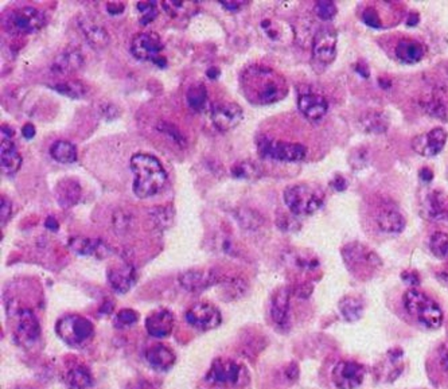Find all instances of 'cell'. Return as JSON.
<instances>
[{"instance_id": "23", "label": "cell", "mask_w": 448, "mask_h": 389, "mask_svg": "<svg viewBox=\"0 0 448 389\" xmlns=\"http://www.w3.org/2000/svg\"><path fill=\"white\" fill-rule=\"evenodd\" d=\"M378 229L388 234H398L405 228V217L392 205H382L376 214Z\"/></svg>"}, {"instance_id": "37", "label": "cell", "mask_w": 448, "mask_h": 389, "mask_svg": "<svg viewBox=\"0 0 448 389\" xmlns=\"http://www.w3.org/2000/svg\"><path fill=\"white\" fill-rule=\"evenodd\" d=\"M187 106L193 111H202L208 101V90L203 84H194L186 92Z\"/></svg>"}, {"instance_id": "9", "label": "cell", "mask_w": 448, "mask_h": 389, "mask_svg": "<svg viewBox=\"0 0 448 389\" xmlns=\"http://www.w3.org/2000/svg\"><path fill=\"white\" fill-rule=\"evenodd\" d=\"M261 158L276 162H301L307 155V148L301 143L282 142L263 138L257 143Z\"/></svg>"}, {"instance_id": "44", "label": "cell", "mask_w": 448, "mask_h": 389, "mask_svg": "<svg viewBox=\"0 0 448 389\" xmlns=\"http://www.w3.org/2000/svg\"><path fill=\"white\" fill-rule=\"evenodd\" d=\"M222 285H224V290H225L224 294H228L229 299H236V298L243 297L245 294V291H247V287H248L244 281H238V279L224 282Z\"/></svg>"}, {"instance_id": "50", "label": "cell", "mask_w": 448, "mask_h": 389, "mask_svg": "<svg viewBox=\"0 0 448 389\" xmlns=\"http://www.w3.org/2000/svg\"><path fill=\"white\" fill-rule=\"evenodd\" d=\"M401 279H403L405 283L413 285V287L420 284V276H419V274H417L416 271H404V272L401 274Z\"/></svg>"}, {"instance_id": "32", "label": "cell", "mask_w": 448, "mask_h": 389, "mask_svg": "<svg viewBox=\"0 0 448 389\" xmlns=\"http://www.w3.org/2000/svg\"><path fill=\"white\" fill-rule=\"evenodd\" d=\"M359 127L366 134L381 135L385 134L389 128V118L384 112L368 111L359 118Z\"/></svg>"}, {"instance_id": "42", "label": "cell", "mask_w": 448, "mask_h": 389, "mask_svg": "<svg viewBox=\"0 0 448 389\" xmlns=\"http://www.w3.org/2000/svg\"><path fill=\"white\" fill-rule=\"evenodd\" d=\"M139 320V314L132 309H123L115 317V327L126 329L133 326Z\"/></svg>"}, {"instance_id": "61", "label": "cell", "mask_w": 448, "mask_h": 389, "mask_svg": "<svg viewBox=\"0 0 448 389\" xmlns=\"http://www.w3.org/2000/svg\"><path fill=\"white\" fill-rule=\"evenodd\" d=\"M442 276L445 278V281H448V268H446V269L442 272Z\"/></svg>"}, {"instance_id": "19", "label": "cell", "mask_w": 448, "mask_h": 389, "mask_svg": "<svg viewBox=\"0 0 448 389\" xmlns=\"http://www.w3.org/2000/svg\"><path fill=\"white\" fill-rule=\"evenodd\" d=\"M299 112L311 123H318L328 112V103L322 94L307 92L298 99Z\"/></svg>"}, {"instance_id": "24", "label": "cell", "mask_w": 448, "mask_h": 389, "mask_svg": "<svg viewBox=\"0 0 448 389\" xmlns=\"http://www.w3.org/2000/svg\"><path fill=\"white\" fill-rule=\"evenodd\" d=\"M54 194H55V199H57L58 205L62 209H71L80 202L81 195H82V189H81V185L75 179L64 178L57 183Z\"/></svg>"}, {"instance_id": "10", "label": "cell", "mask_w": 448, "mask_h": 389, "mask_svg": "<svg viewBox=\"0 0 448 389\" xmlns=\"http://www.w3.org/2000/svg\"><path fill=\"white\" fill-rule=\"evenodd\" d=\"M186 322L201 332H209L217 329L222 323L221 311L210 303L199 302L193 304L186 311Z\"/></svg>"}, {"instance_id": "15", "label": "cell", "mask_w": 448, "mask_h": 389, "mask_svg": "<svg viewBox=\"0 0 448 389\" xmlns=\"http://www.w3.org/2000/svg\"><path fill=\"white\" fill-rule=\"evenodd\" d=\"M244 112L241 106L236 103L221 101L212 108V122L215 128L221 132H228L241 123Z\"/></svg>"}, {"instance_id": "48", "label": "cell", "mask_w": 448, "mask_h": 389, "mask_svg": "<svg viewBox=\"0 0 448 389\" xmlns=\"http://www.w3.org/2000/svg\"><path fill=\"white\" fill-rule=\"evenodd\" d=\"M366 157H368V153L363 148H359V153L352 154V166H354L357 169L362 167L368 162Z\"/></svg>"}, {"instance_id": "56", "label": "cell", "mask_w": 448, "mask_h": 389, "mask_svg": "<svg viewBox=\"0 0 448 389\" xmlns=\"http://www.w3.org/2000/svg\"><path fill=\"white\" fill-rule=\"evenodd\" d=\"M420 178H421V181L423 182H426V183H428V182H431L432 179H433V173H432V170L431 169H428V167H423L421 170H420Z\"/></svg>"}, {"instance_id": "36", "label": "cell", "mask_w": 448, "mask_h": 389, "mask_svg": "<svg viewBox=\"0 0 448 389\" xmlns=\"http://www.w3.org/2000/svg\"><path fill=\"white\" fill-rule=\"evenodd\" d=\"M288 260L294 268L299 269L301 272H314L319 268V259L308 252H295L292 253Z\"/></svg>"}, {"instance_id": "28", "label": "cell", "mask_w": 448, "mask_h": 389, "mask_svg": "<svg viewBox=\"0 0 448 389\" xmlns=\"http://www.w3.org/2000/svg\"><path fill=\"white\" fill-rule=\"evenodd\" d=\"M145 361L155 371L167 372L175 365L177 355L166 345L158 344L145 351Z\"/></svg>"}, {"instance_id": "40", "label": "cell", "mask_w": 448, "mask_h": 389, "mask_svg": "<svg viewBox=\"0 0 448 389\" xmlns=\"http://www.w3.org/2000/svg\"><path fill=\"white\" fill-rule=\"evenodd\" d=\"M431 252L439 259H448V234L445 232H435L430 239Z\"/></svg>"}, {"instance_id": "33", "label": "cell", "mask_w": 448, "mask_h": 389, "mask_svg": "<svg viewBox=\"0 0 448 389\" xmlns=\"http://www.w3.org/2000/svg\"><path fill=\"white\" fill-rule=\"evenodd\" d=\"M65 384L69 389H92L93 376L85 365H75L66 372Z\"/></svg>"}, {"instance_id": "41", "label": "cell", "mask_w": 448, "mask_h": 389, "mask_svg": "<svg viewBox=\"0 0 448 389\" xmlns=\"http://www.w3.org/2000/svg\"><path fill=\"white\" fill-rule=\"evenodd\" d=\"M136 8L140 13L139 22L143 26L151 23L154 19L158 17V4H157V1H152V0L151 1H140V3H138Z\"/></svg>"}, {"instance_id": "38", "label": "cell", "mask_w": 448, "mask_h": 389, "mask_svg": "<svg viewBox=\"0 0 448 389\" xmlns=\"http://www.w3.org/2000/svg\"><path fill=\"white\" fill-rule=\"evenodd\" d=\"M54 90H57L59 94L68 96L71 99H81L87 93V87L77 80H68L64 83H58L54 85Z\"/></svg>"}, {"instance_id": "53", "label": "cell", "mask_w": 448, "mask_h": 389, "mask_svg": "<svg viewBox=\"0 0 448 389\" xmlns=\"http://www.w3.org/2000/svg\"><path fill=\"white\" fill-rule=\"evenodd\" d=\"M126 10V4L119 1H110L107 4V11L110 15H119Z\"/></svg>"}, {"instance_id": "45", "label": "cell", "mask_w": 448, "mask_h": 389, "mask_svg": "<svg viewBox=\"0 0 448 389\" xmlns=\"http://www.w3.org/2000/svg\"><path fill=\"white\" fill-rule=\"evenodd\" d=\"M361 18H362V22L369 27H373V29L382 27V20H381V17L375 7L365 8Z\"/></svg>"}, {"instance_id": "60", "label": "cell", "mask_w": 448, "mask_h": 389, "mask_svg": "<svg viewBox=\"0 0 448 389\" xmlns=\"http://www.w3.org/2000/svg\"><path fill=\"white\" fill-rule=\"evenodd\" d=\"M354 69L359 71V74H361L363 78H368L369 77V68L365 66V65H356Z\"/></svg>"}, {"instance_id": "5", "label": "cell", "mask_w": 448, "mask_h": 389, "mask_svg": "<svg viewBox=\"0 0 448 389\" xmlns=\"http://www.w3.org/2000/svg\"><path fill=\"white\" fill-rule=\"evenodd\" d=\"M55 333L71 348H84L94 336V326L80 314H68L55 323Z\"/></svg>"}, {"instance_id": "43", "label": "cell", "mask_w": 448, "mask_h": 389, "mask_svg": "<svg viewBox=\"0 0 448 389\" xmlns=\"http://www.w3.org/2000/svg\"><path fill=\"white\" fill-rule=\"evenodd\" d=\"M314 11L317 14V17L322 20H331L337 15V6L334 1H327V0H322L315 3L314 6Z\"/></svg>"}, {"instance_id": "54", "label": "cell", "mask_w": 448, "mask_h": 389, "mask_svg": "<svg viewBox=\"0 0 448 389\" xmlns=\"http://www.w3.org/2000/svg\"><path fill=\"white\" fill-rule=\"evenodd\" d=\"M36 127L31 123L24 124L23 128H22V135L24 139L27 141H31L34 136H36Z\"/></svg>"}, {"instance_id": "8", "label": "cell", "mask_w": 448, "mask_h": 389, "mask_svg": "<svg viewBox=\"0 0 448 389\" xmlns=\"http://www.w3.org/2000/svg\"><path fill=\"white\" fill-rule=\"evenodd\" d=\"M46 23L45 14L36 7L24 6L11 11L6 18V29L18 36L33 34L41 30Z\"/></svg>"}, {"instance_id": "34", "label": "cell", "mask_w": 448, "mask_h": 389, "mask_svg": "<svg viewBox=\"0 0 448 389\" xmlns=\"http://www.w3.org/2000/svg\"><path fill=\"white\" fill-rule=\"evenodd\" d=\"M338 309L345 320L357 322L362 317L363 303L356 295H346L338 303Z\"/></svg>"}, {"instance_id": "3", "label": "cell", "mask_w": 448, "mask_h": 389, "mask_svg": "<svg viewBox=\"0 0 448 389\" xmlns=\"http://www.w3.org/2000/svg\"><path fill=\"white\" fill-rule=\"evenodd\" d=\"M288 211L295 217H305L318 212L324 204L322 189L308 183L291 185L283 193Z\"/></svg>"}, {"instance_id": "29", "label": "cell", "mask_w": 448, "mask_h": 389, "mask_svg": "<svg viewBox=\"0 0 448 389\" xmlns=\"http://www.w3.org/2000/svg\"><path fill=\"white\" fill-rule=\"evenodd\" d=\"M69 248L74 253L80 256H94V257H106L109 253V248L101 240H92L82 236H74L69 240Z\"/></svg>"}, {"instance_id": "18", "label": "cell", "mask_w": 448, "mask_h": 389, "mask_svg": "<svg viewBox=\"0 0 448 389\" xmlns=\"http://www.w3.org/2000/svg\"><path fill=\"white\" fill-rule=\"evenodd\" d=\"M178 283L183 290L192 294H199L205 290L210 288L212 285L218 282V278L213 271H199V269H190L183 271L178 276Z\"/></svg>"}, {"instance_id": "14", "label": "cell", "mask_w": 448, "mask_h": 389, "mask_svg": "<svg viewBox=\"0 0 448 389\" xmlns=\"http://www.w3.org/2000/svg\"><path fill=\"white\" fill-rule=\"evenodd\" d=\"M331 379L338 389H357L363 383L365 369L354 361H341L334 367Z\"/></svg>"}, {"instance_id": "31", "label": "cell", "mask_w": 448, "mask_h": 389, "mask_svg": "<svg viewBox=\"0 0 448 389\" xmlns=\"http://www.w3.org/2000/svg\"><path fill=\"white\" fill-rule=\"evenodd\" d=\"M84 65L82 54L77 50H68L58 55L52 65V71L57 76H69L75 71L81 69Z\"/></svg>"}, {"instance_id": "22", "label": "cell", "mask_w": 448, "mask_h": 389, "mask_svg": "<svg viewBox=\"0 0 448 389\" xmlns=\"http://www.w3.org/2000/svg\"><path fill=\"white\" fill-rule=\"evenodd\" d=\"M108 282L117 294H127L136 283L135 268L126 263L115 264L108 269Z\"/></svg>"}, {"instance_id": "2", "label": "cell", "mask_w": 448, "mask_h": 389, "mask_svg": "<svg viewBox=\"0 0 448 389\" xmlns=\"http://www.w3.org/2000/svg\"><path fill=\"white\" fill-rule=\"evenodd\" d=\"M131 170L133 173L132 192L138 198L154 197L167 183V173L161 160L151 154H135L131 158Z\"/></svg>"}, {"instance_id": "6", "label": "cell", "mask_w": 448, "mask_h": 389, "mask_svg": "<svg viewBox=\"0 0 448 389\" xmlns=\"http://www.w3.org/2000/svg\"><path fill=\"white\" fill-rule=\"evenodd\" d=\"M342 259L347 269L359 278L372 275L373 271L382 266L381 257L372 248L361 243H349L341 250Z\"/></svg>"}, {"instance_id": "1", "label": "cell", "mask_w": 448, "mask_h": 389, "mask_svg": "<svg viewBox=\"0 0 448 389\" xmlns=\"http://www.w3.org/2000/svg\"><path fill=\"white\" fill-rule=\"evenodd\" d=\"M240 87L245 99L254 106L275 104L288 93L286 78L266 65L248 66L241 73Z\"/></svg>"}, {"instance_id": "52", "label": "cell", "mask_w": 448, "mask_h": 389, "mask_svg": "<svg viewBox=\"0 0 448 389\" xmlns=\"http://www.w3.org/2000/svg\"><path fill=\"white\" fill-rule=\"evenodd\" d=\"M330 186H331V188H334L337 192H343V190L347 188V181H346L345 177L341 176V174H337L335 177L331 179Z\"/></svg>"}, {"instance_id": "7", "label": "cell", "mask_w": 448, "mask_h": 389, "mask_svg": "<svg viewBox=\"0 0 448 389\" xmlns=\"http://www.w3.org/2000/svg\"><path fill=\"white\" fill-rule=\"evenodd\" d=\"M205 380L213 386L240 387L248 383L250 376L247 369L233 360L217 358L206 373Z\"/></svg>"}, {"instance_id": "57", "label": "cell", "mask_w": 448, "mask_h": 389, "mask_svg": "<svg viewBox=\"0 0 448 389\" xmlns=\"http://www.w3.org/2000/svg\"><path fill=\"white\" fill-rule=\"evenodd\" d=\"M45 225H46V228H48V229L53 230V232L58 230V228H59V224H58V221L55 220V217H53V215H50V217H48V218H46Z\"/></svg>"}, {"instance_id": "59", "label": "cell", "mask_w": 448, "mask_h": 389, "mask_svg": "<svg viewBox=\"0 0 448 389\" xmlns=\"http://www.w3.org/2000/svg\"><path fill=\"white\" fill-rule=\"evenodd\" d=\"M419 20H420L419 14H417V13H411V14L408 15V19H407V24H408V26H411V27H413V26H417Z\"/></svg>"}, {"instance_id": "21", "label": "cell", "mask_w": 448, "mask_h": 389, "mask_svg": "<svg viewBox=\"0 0 448 389\" xmlns=\"http://www.w3.org/2000/svg\"><path fill=\"white\" fill-rule=\"evenodd\" d=\"M423 109L442 122L448 120V90L445 87H435L420 100Z\"/></svg>"}, {"instance_id": "27", "label": "cell", "mask_w": 448, "mask_h": 389, "mask_svg": "<svg viewBox=\"0 0 448 389\" xmlns=\"http://www.w3.org/2000/svg\"><path fill=\"white\" fill-rule=\"evenodd\" d=\"M421 214L431 221H439L448 215V205L446 197L439 190H432L424 195L421 201Z\"/></svg>"}, {"instance_id": "25", "label": "cell", "mask_w": 448, "mask_h": 389, "mask_svg": "<svg viewBox=\"0 0 448 389\" xmlns=\"http://www.w3.org/2000/svg\"><path fill=\"white\" fill-rule=\"evenodd\" d=\"M22 166V157L19 154L17 144L11 138L1 136L0 143V167L3 176L17 174Z\"/></svg>"}, {"instance_id": "35", "label": "cell", "mask_w": 448, "mask_h": 389, "mask_svg": "<svg viewBox=\"0 0 448 389\" xmlns=\"http://www.w3.org/2000/svg\"><path fill=\"white\" fill-rule=\"evenodd\" d=\"M50 155L58 163L72 164L77 160V150L71 142L57 141L50 147Z\"/></svg>"}, {"instance_id": "39", "label": "cell", "mask_w": 448, "mask_h": 389, "mask_svg": "<svg viewBox=\"0 0 448 389\" xmlns=\"http://www.w3.org/2000/svg\"><path fill=\"white\" fill-rule=\"evenodd\" d=\"M232 176L240 179H256V178L261 176V170L259 169L257 164H254V162H250V160H243V162H237L231 170Z\"/></svg>"}, {"instance_id": "30", "label": "cell", "mask_w": 448, "mask_h": 389, "mask_svg": "<svg viewBox=\"0 0 448 389\" xmlns=\"http://www.w3.org/2000/svg\"><path fill=\"white\" fill-rule=\"evenodd\" d=\"M395 54L401 62L411 65V64L420 62L424 58L426 49L423 43H420L419 41L404 38L398 41V43L396 45Z\"/></svg>"}, {"instance_id": "62", "label": "cell", "mask_w": 448, "mask_h": 389, "mask_svg": "<svg viewBox=\"0 0 448 389\" xmlns=\"http://www.w3.org/2000/svg\"><path fill=\"white\" fill-rule=\"evenodd\" d=\"M18 389H34V388H31V387H20V388H18Z\"/></svg>"}, {"instance_id": "20", "label": "cell", "mask_w": 448, "mask_h": 389, "mask_svg": "<svg viewBox=\"0 0 448 389\" xmlns=\"http://www.w3.org/2000/svg\"><path fill=\"white\" fill-rule=\"evenodd\" d=\"M175 325L174 314L170 310H158L151 313L144 322L145 332L154 338H167L171 336Z\"/></svg>"}, {"instance_id": "16", "label": "cell", "mask_w": 448, "mask_h": 389, "mask_svg": "<svg viewBox=\"0 0 448 389\" xmlns=\"http://www.w3.org/2000/svg\"><path fill=\"white\" fill-rule=\"evenodd\" d=\"M17 337L24 345H31L41 336V325L36 313L29 307L17 309Z\"/></svg>"}, {"instance_id": "58", "label": "cell", "mask_w": 448, "mask_h": 389, "mask_svg": "<svg viewBox=\"0 0 448 389\" xmlns=\"http://www.w3.org/2000/svg\"><path fill=\"white\" fill-rule=\"evenodd\" d=\"M440 365L443 368V371L448 373V346L443 349V352L440 354Z\"/></svg>"}, {"instance_id": "51", "label": "cell", "mask_w": 448, "mask_h": 389, "mask_svg": "<svg viewBox=\"0 0 448 389\" xmlns=\"http://www.w3.org/2000/svg\"><path fill=\"white\" fill-rule=\"evenodd\" d=\"M128 389H161V387L152 381H147V380H138L135 383H132Z\"/></svg>"}, {"instance_id": "46", "label": "cell", "mask_w": 448, "mask_h": 389, "mask_svg": "<svg viewBox=\"0 0 448 389\" xmlns=\"http://www.w3.org/2000/svg\"><path fill=\"white\" fill-rule=\"evenodd\" d=\"M159 131L163 132L166 136H168L171 141L177 143V144H180V146H185V144H186V139L183 138V135L180 134V131H178L174 125L163 123L161 127H159Z\"/></svg>"}, {"instance_id": "12", "label": "cell", "mask_w": 448, "mask_h": 389, "mask_svg": "<svg viewBox=\"0 0 448 389\" xmlns=\"http://www.w3.org/2000/svg\"><path fill=\"white\" fill-rule=\"evenodd\" d=\"M447 131L442 127L432 128L427 134L417 135L413 138L412 148L414 153H417L421 157H436L442 153V150L446 147L447 143Z\"/></svg>"}, {"instance_id": "55", "label": "cell", "mask_w": 448, "mask_h": 389, "mask_svg": "<svg viewBox=\"0 0 448 389\" xmlns=\"http://www.w3.org/2000/svg\"><path fill=\"white\" fill-rule=\"evenodd\" d=\"M286 376H287L288 380L291 381H295L298 377H299V368L295 362H291L286 368Z\"/></svg>"}, {"instance_id": "17", "label": "cell", "mask_w": 448, "mask_h": 389, "mask_svg": "<svg viewBox=\"0 0 448 389\" xmlns=\"http://www.w3.org/2000/svg\"><path fill=\"white\" fill-rule=\"evenodd\" d=\"M289 301L291 290L288 287H280L272 295L269 306V314L273 325L283 332H286L289 327Z\"/></svg>"}, {"instance_id": "11", "label": "cell", "mask_w": 448, "mask_h": 389, "mask_svg": "<svg viewBox=\"0 0 448 389\" xmlns=\"http://www.w3.org/2000/svg\"><path fill=\"white\" fill-rule=\"evenodd\" d=\"M338 36L334 29L321 27L312 38V57L323 66L330 65L337 57Z\"/></svg>"}, {"instance_id": "13", "label": "cell", "mask_w": 448, "mask_h": 389, "mask_svg": "<svg viewBox=\"0 0 448 389\" xmlns=\"http://www.w3.org/2000/svg\"><path fill=\"white\" fill-rule=\"evenodd\" d=\"M161 50L163 42L161 36L151 31L139 33L131 43V53L139 61H151L155 64V61L161 57Z\"/></svg>"}, {"instance_id": "49", "label": "cell", "mask_w": 448, "mask_h": 389, "mask_svg": "<svg viewBox=\"0 0 448 389\" xmlns=\"http://www.w3.org/2000/svg\"><path fill=\"white\" fill-rule=\"evenodd\" d=\"M248 4V1H240V0H236V1H229V0H224V1H221V6L225 8V10H228V11H231V13H237V11H240L243 7H245Z\"/></svg>"}, {"instance_id": "26", "label": "cell", "mask_w": 448, "mask_h": 389, "mask_svg": "<svg viewBox=\"0 0 448 389\" xmlns=\"http://www.w3.org/2000/svg\"><path fill=\"white\" fill-rule=\"evenodd\" d=\"M78 27L82 31V36L88 41L93 49H104L109 45V34L107 30L99 24L96 20L88 18V17H80L78 18Z\"/></svg>"}, {"instance_id": "47", "label": "cell", "mask_w": 448, "mask_h": 389, "mask_svg": "<svg viewBox=\"0 0 448 389\" xmlns=\"http://www.w3.org/2000/svg\"><path fill=\"white\" fill-rule=\"evenodd\" d=\"M11 214H13V205H11L10 199L3 195L1 199H0V220H1V227H4V224L10 220Z\"/></svg>"}, {"instance_id": "4", "label": "cell", "mask_w": 448, "mask_h": 389, "mask_svg": "<svg viewBox=\"0 0 448 389\" xmlns=\"http://www.w3.org/2000/svg\"><path fill=\"white\" fill-rule=\"evenodd\" d=\"M404 306L413 318L427 329H439L443 323V311L440 306L416 288H411L404 294Z\"/></svg>"}]
</instances>
